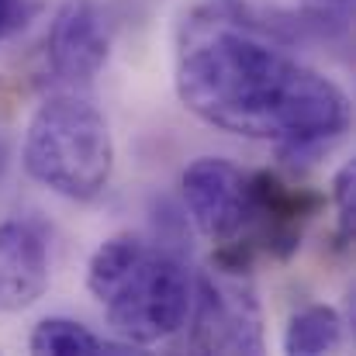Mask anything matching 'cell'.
Wrapping results in <instances>:
<instances>
[{
  "mask_svg": "<svg viewBox=\"0 0 356 356\" xmlns=\"http://www.w3.org/2000/svg\"><path fill=\"white\" fill-rule=\"evenodd\" d=\"M191 301H194V277L184 266V259L173 256L170 249L159 252L145 249L142 259L111 291L104 308L111 332L121 343L142 350L180 332L187 325Z\"/></svg>",
  "mask_w": 356,
  "mask_h": 356,
  "instance_id": "3957f363",
  "label": "cell"
},
{
  "mask_svg": "<svg viewBox=\"0 0 356 356\" xmlns=\"http://www.w3.org/2000/svg\"><path fill=\"white\" fill-rule=\"evenodd\" d=\"M177 97L201 121L273 142L287 166L318 159L350 131L346 90L273 42L242 10H194L177 49Z\"/></svg>",
  "mask_w": 356,
  "mask_h": 356,
  "instance_id": "6da1fadb",
  "label": "cell"
},
{
  "mask_svg": "<svg viewBox=\"0 0 356 356\" xmlns=\"http://www.w3.org/2000/svg\"><path fill=\"white\" fill-rule=\"evenodd\" d=\"M145 249H149L145 238L135 236V232H118V236L104 238V242L94 249L90 263H87V291L104 305V301L111 298V291L124 280V273L142 259Z\"/></svg>",
  "mask_w": 356,
  "mask_h": 356,
  "instance_id": "30bf717a",
  "label": "cell"
},
{
  "mask_svg": "<svg viewBox=\"0 0 356 356\" xmlns=\"http://www.w3.org/2000/svg\"><path fill=\"white\" fill-rule=\"evenodd\" d=\"M325 208V197L308 187H291L277 173L259 170L249 177V222L242 242L252 252H266L273 259H291L301 245L305 225Z\"/></svg>",
  "mask_w": 356,
  "mask_h": 356,
  "instance_id": "5b68a950",
  "label": "cell"
},
{
  "mask_svg": "<svg viewBox=\"0 0 356 356\" xmlns=\"http://www.w3.org/2000/svg\"><path fill=\"white\" fill-rule=\"evenodd\" d=\"M49 287V245L31 222L0 225V315L35 305Z\"/></svg>",
  "mask_w": 356,
  "mask_h": 356,
  "instance_id": "ba28073f",
  "label": "cell"
},
{
  "mask_svg": "<svg viewBox=\"0 0 356 356\" xmlns=\"http://www.w3.org/2000/svg\"><path fill=\"white\" fill-rule=\"evenodd\" d=\"M343 346V318L332 305L301 308L284 332V353L291 356H322Z\"/></svg>",
  "mask_w": 356,
  "mask_h": 356,
  "instance_id": "8fae6325",
  "label": "cell"
},
{
  "mask_svg": "<svg viewBox=\"0 0 356 356\" xmlns=\"http://www.w3.org/2000/svg\"><path fill=\"white\" fill-rule=\"evenodd\" d=\"M332 204H336V218H339V238L343 245L353 242V215H356V166L346 163L336 177H332Z\"/></svg>",
  "mask_w": 356,
  "mask_h": 356,
  "instance_id": "7c38bea8",
  "label": "cell"
},
{
  "mask_svg": "<svg viewBox=\"0 0 356 356\" xmlns=\"http://www.w3.org/2000/svg\"><path fill=\"white\" fill-rule=\"evenodd\" d=\"M191 346L197 353H263V308L245 273L208 270L194 280Z\"/></svg>",
  "mask_w": 356,
  "mask_h": 356,
  "instance_id": "277c9868",
  "label": "cell"
},
{
  "mask_svg": "<svg viewBox=\"0 0 356 356\" xmlns=\"http://www.w3.org/2000/svg\"><path fill=\"white\" fill-rule=\"evenodd\" d=\"M7 163H10V149H7V142L0 138V177H3V170H7Z\"/></svg>",
  "mask_w": 356,
  "mask_h": 356,
  "instance_id": "9a60e30c",
  "label": "cell"
},
{
  "mask_svg": "<svg viewBox=\"0 0 356 356\" xmlns=\"http://www.w3.org/2000/svg\"><path fill=\"white\" fill-rule=\"evenodd\" d=\"M45 56L52 76L70 87H90L111 56V17L97 0H63L52 14Z\"/></svg>",
  "mask_w": 356,
  "mask_h": 356,
  "instance_id": "8992f818",
  "label": "cell"
},
{
  "mask_svg": "<svg viewBox=\"0 0 356 356\" xmlns=\"http://www.w3.org/2000/svg\"><path fill=\"white\" fill-rule=\"evenodd\" d=\"M24 170L35 184L66 201H94L115 173V138L108 118L76 90L45 97L24 131Z\"/></svg>",
  "mask_w": 356,
  "mask_h": 356,
  "instance_id": "7a4b0ae2",
  "label": "cell"
},
{
  "mask_svg": "<svg viewBox=\"0 0 356 356\" xmlns=\"http://www.w3.org/2000/svg\"><path fill=\"white\" fill-rule=\"evenodd\" d=\"M305 21L318 24L322 31L329 28H346L350 14H353V0H301Z\"/></svg>",
  "mask_w": 356,
  "mask_h": 356,
  "instance_id": "4fadbf2b",
  "label": "cell"
},
{
  "mask_svg": "<svg viewBox=\"0 0 356 356\" xmlns=\"http://www.w3.org/2000/svg\"><path fill=\"white\" fill-rule=\"evenodd\" d=\"M184 204L191 222L211 242L242 236L249 222V177L222 156H201L184 170Z\"/></svg>",
  "mask_w": 356,
  "mask_h": 356,
  "instance_id": "52a82bcc",
  "label": "cell"
},
{
  "mask_svg": "<svg viewBox=\"0 0 356 356\" xmlns=\"http://www.w3.org/2000/svg\"><path fill=\"white\" fill-rule=\"evenodd\" d=\"M28 350L38 356H121V353H138L135 346L121 343V339H104L97 332H90L87 325L73 322V318H42L31 336H28Z\"/></svg>",
  "mask_w": 356,
  "mask_h": 356,
  "instance_id": "9c48e42d",
  "label": "cell"
},
{
  "mask_svg": "<svg viewBox=\"0 0 356 356\" xmlns=\"http://www.w3.org/2000/svg\"><path fill=\"white\" fill-rule=\"evenodd\" d=\"M31 3L28 0H0V42L14 38L28 21H31Z\"/></svg>",
  "mask_w": 356,
  "mask_h": 356,
  "instance_id": "5bb4252c",
  "label": "cell"
}]
</instances>
